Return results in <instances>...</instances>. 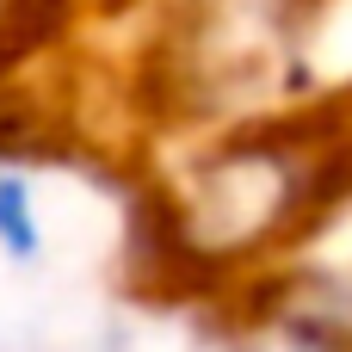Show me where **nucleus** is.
<instances>
[{
	"instance_id": "1",
	"label": "nucleus",
	"mask_w": 352,
	"mask_h": 352,
	"mask_svg": "<svg viewBox=\"0 0 352 352\" xmlns=\"http://www.w3.org/2000/svg\"><path fill=\"white\" fill-rule=\"evenodd\" d=\"M352 210V99L210 130L155 186V254L198 285H260Z\"/></svg>"
},
{
	"instance_id": "2",
	"label": "nucleus",
	"mask_w": 352,
	"mask_h": 352,
	"mask_svg": "<svg viewBox=\"0 0 352 352\" xmlns=\"http://www.w3.org/2000/svg\"><path fill=\"white\" fill-rule=\"evenodd\" d=\"M0 260L12 266H37L43 260V210H37V186L25 173H0Z\"/></svg>"
}]
</instances>
